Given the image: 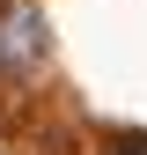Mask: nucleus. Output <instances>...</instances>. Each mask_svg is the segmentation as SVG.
Segmentation results:
<instances>
[{
    "mask_svg": "<svg viewBox=\"0 0 147 155\" xmlns=\"http://www.w3.org/2000/svg\"><path fill=\"white\" fill-rule=\"evenodd\" d=\"M44 59V8L37 0H15V8H0V67L22 74Z\"/></svg>",
    "mask_w": 147,
    "mask_h": 155,
    "instance_id": "f257e3e1",
    "label": "nucleus"
},
{
    "mask_svg": "<svg viewBox=\"0 0 147 155\" xmlns=\"http://www.w3.org/2000/svg\"><path fill=\"white\" fill-rule=\"evenodd\" d=\"M110 155H147V140H118V148H110Z\"/></svg>",
    "mask_w": 147,
    "mask_h": 155,
    "instance_id": "f03ea898",
    "label": "nucleus"
}]
</instances>
